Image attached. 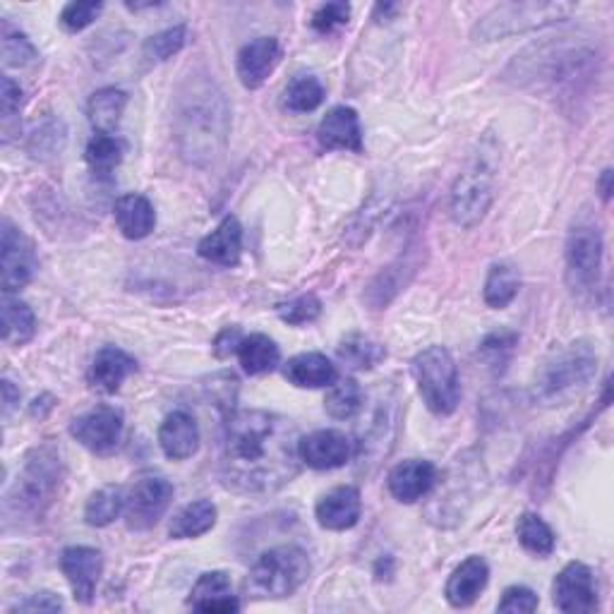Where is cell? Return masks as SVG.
<instances>
[{
    "instance_id": "cell-1",
    "label": "cell",
    "mask_w": 614,
    "mask_h": 614,
    "mask_svg": "<svg viewBox=\"0 0 614 614\" xmlns=\"http://www.w3.org/2000/svg\"><path fill=\"white\" fill-rule=\"evenodd\" d=\"M300 434L279 413L238 411L226 420L218 473L224 485L245 494H269L284 488L300 471Z\"/></svg>"
},
{
    "instance_id": "cell-2",
    "label": "cell",
    "mask_w": 614,
    "mask_h": 614,
    "mask_svg": "<svg viewBox=\"0 0 614 614\" xmlns=\"http://www.w3.org/2000/svg\"><path fill=\"white\" fill-rule=\"evenodd\" d=\"M175 142L190 166L207 168L226 152L231 135V109L214 80H190L175 111Z\"/></svg>"
},
{
    "instance_id": "cell-3",
    "label": "cell",
    "mask_w": 614,
    "mask_h": 614,
    "mask_svg": "<svg viewBox=\"0 0 614 614\" xmlns=\"http://www.w3.org/2000/svg\"><path fill=\"white\" fill-rule=\"evenodd\" d=\"M593 47L581 41H569V37L535 43L529 51L516 55V61L506 70V80L519 86H533L540 92L562 94L564 90H576V84L593 78L597 68Z\"/></svg>"
},
{
    "instance_id": "cell-4",
    "label": "cell",
    "mask_w": 614,
    "mask_h": 614,
    "mask_svg": "<svg viewBox=\"0 0 614 614\" xmlns=\"http://www.w3.org/2000/svg\"><path fill=\"white\" fill-rule=\"evenodd\" d=\"M65 478V463L61 451L53 444L37 447L27 457L22 473L12 490L6 494V521H37L47 514L55 502Z\"/></svg>"
},
{
    "instance_id": "cell-5",
    "label": "cell",
    "mask_w": 614,
    "mask_h": 614,
    "mask_svg": "<svg viewBox=\"0 0 614 614\" xmlns=\"http://www.w3.org/2000/svg\"><path fill=\"white\" fill-rule=\"evenodd\" d=\"M597 372V354L591 341H572L543 362L533 382V399L540 406H564L586 391Z\"/></svg>"
},
{
    "instance_id": "cell-6",
    "label": "cell",
    "mask_w": 614,
    "mask_h": 614,
    "mask_svg": "<svg viewBox=\"0 0 614 614\" xmlns=\"http://www.w3.org/2000/svg\"><path fill=\"white\" fill-rule=\"evenodd\" d=\"M497 178V147L490 150V140L480 144L465 168L451 187L449 214L461 228H475L492 207Z\"/></svg>"
},
{
    "instance_id": "cell-7",
    "label": "cell",
    "mask_w": 614,
    "mask_h": 614,
    "mask_svg": "<svg viewBox=\"0 0 614 614\" xmlns=\"http://www.w3.org/2000/svg\"><path fill=\"white\" fill-rule=\"evenodd\" d=\"M574 12V3H502L494 6L475 24L473 37L478 41H500L506 37L529 34L535 32V29L564 22Z\"/></svg>"
},
{
    "instance_id": "cell-8",
    "label": "cell",
    "mask_w": 614,
    "mask_h": 614,
    "mask_svg": "<svg viewBox=\"0 0 614 614\" xmlns=\"http://www.w3.org/2000/svg\"><path fill=\"white\" fill-rule=\"evenodd\" d=\"M603 231L593 218H579L566 236L564 245V265H566V286L579 298H591L601 286L603 274Z\"/></svg>"
},
{
    "instance_id": "cell-9",
    "label": "cell",
    "mask_w": 614,
    "mask_h": 614,
    "mask_svg": "<svg viewBox=\"0 0 614 614\" xmlns=\"http://www.w3.org/2000/svg\"><path fill=\"white\" fill-rule=\"evenodd\" d=\"M411 370L422 401L434 416H451L461 401L457 362L444 346H430L413 358Z\"/></svg>"
},
{
    "instance_id": "cell-10",
    "label": "cell",
    "mask_w": 614,
    "mask_h": 614,
    "mask_svg": "<svg viewBox=\"0 0 614 614\" xmlns=\"http://www.w3.org/2000/svg\"><path fill=\"white\" fill-rule=\"evenodd\" d=\"M310 576L307 552L296 545L272 548L259 554L247 576V591L259 597H288L294 595Z\"/></svg>"
},
{
    "instance_id": "cell-11",
    "label": "cell",
    "mask_w": 614,
    "mask_h": 614,
    "mask_svg": "<svg viewBox=\"0 0 614 614\" xmlns=\"http://www.w3.org/2000/svg\"><path fill=\"white\" fill-rule=\"evenodd\" d=\"M399 430V401L393 389H379L372 399V408L362 426L358 428L356 442V459L362 465V471H372V468L382 461L389 449L397 440Z\"/></svg>"
},
{
    "instance_id": "cell-12",
    "label": "cell",
    "mask_w": 614,
    "mask_h": 614,
    "mask_svg": "<svg viewBox=\"0 0 614 614\" xmlns=\"http://www.w3.org/2000/svg\"><path fill=\"white\" fill-rule=\"evenodd\" d=\"M173 502V485L164 475H142L125 494V523L130 531H150L164 519Z\"/></svg>"
},
{
    "instance_id": "cell-13",
    "label": "cell",
    "mask_w": 614,
    "mask_h": 614,
    "mask_svg": "<svg viewBox=\"0 0 614 614\" xmlns=\"http://www.w3.org/2000/svg\"><path fill=\"white\" fill-rule=\"evenodd\" d=\"M34 245L20 228H14L8 218H3V226H0V286H3V294L10 296L14 290H22L34 279Z\"/></svg>"
},
{
    "instance_id": "cell-14",
    "label": "cell",
    "mask_w": 614,
    "mask_h": 614,
    "mask_svg": "<svg viewBox=\"0 0 614 614\" xmlns=\"http://www.w3.org/2000/svg\"><path fill=\"white\" fill-rule=\"evenodd\" d=\"M125 420L115 406H96L70 422V434L94 454L106 457L121 444Z\"/></svg>"
},
{
    "instance_id": "cell-15",
    "label": "cell",
    "mask_w": 614,
    "mask_h": 614,
    "mask_svg": "<svg viewBox=\"0 0 614 614\" xmlns=\"http://www.w3.org/2000/svg\"><path fill=\"white\" fill-rule=\"evenodd\" d=\"M552 601L560 612L589 614L597 610V586L591 566L569 562L552 583Z\"/></svg>"
},
{
    "instance_id": "cell-16",
    "label": "cell",
    "mask_w": 614,
    "mask_h": 614,
    "mask_svg": "<svg viewBox=\"0 0 614 614\" xmlns=\"http://www.w3.org/2000/svg\"><path fill=\"white\" fill-rule=\"evenodd\" d=\"M298 454L315 471H334L356 457V442H350V437L339 430H317L300 437Z\"/></svg>"
},
{
    "instance_id": "cell-17",
    "label": "cell",
    "mask_w": 614,
    "mask_h": 614,
    "mask_svg": "<svg viewBox=\"0 0 614 614\" xmlns=\"http://www.w3.org/2000/svg\"><path fill=\"white\" fill-rule=\"evenodd\" d=\"M61 572L68 579L75 601L82 605H90L94 601L101 572H104V557H101V552L94 548H68L61 554Z\"/></svg>"
},
{
    "instance_id": "cell-18",
    "label": "cell",
    "mask_w": 614,
    "mask_h": 614,
    "mask_svg": "<svg viewBox=\"0 0 614 614\" xmlns=\"http://www.w3.org/2000/svg\"><path fill=\"white\" fill-rule=\"evenodd\" d=\"M282 61V43L274 37H257L238 51L236 72L245 90H259Z\"/></svg>"
},
{
    "instance_id": "cell-19",
    "label": "cell",
    "mask_w": 614,
    "mask_h": 614,
    "mask_svg": "<svg viewBox=\"0 0 614 614\" xmlns=\"http://www.w3.org/2000/svg\"><path fill=\"white\" fill-rule=\"evenodd\" d=\"M437 485V468L428 459H408L391 468L387 488L397 502L413 504Z\"/></svg>"
},
{
    "instance_id": "cell-20",
    "label": "cell",
    "mask_w": 614,
    "mask_h": 614,
    "mask_svg": "<svg viewBox=\"0 0 614 614\" xmlns=\"http://www.w3.org/2000/svg\"><path fill=\"white\" fill-rule=\"evenodd\" d=\"M362 500L354 485H341L327 492L315 506V516L321 529L327 531H348L360 521Z\"/></svg>"
},
{
    "instance_id": "cell-21",
    "label": "cell",
    "mask_w": 614,
    "mask_h": 614,
    "mask_svg": "<svg viewBox=\"0 0 614 614\" xmlns=\"http://www.w3.org/2000/svg\"><path fill=\"white\" fill-rule=\"evenodd\" d=\"M317 140L325 150H346V152H362V130L358 113L350 106H336L317 127Z\"/></svg>"
},
{
    "instance_id": "cell-22",
    "label": "cell",
    "mask_w": 614,
    "mask_h": 614,
    "mask_svg": "<svg viewBox=\"0 0 614 614\" xmlns=\"http://www.w3.org/2000/svg\"><path fill=\"white\" fill-rule=\"evenodd\" d=\"M490 581V566L488 562L478 557V554H473V557L463 560L454 572H451L449 581H447V589H444V595H447V603L451 607H471L480 593L485 591Z\"/></svg>"
},
{
    "instance_id": "cell-23",
    "label": "cell",
    "mask_w": 614,
    "mask_h": 614,
    "mask_svg": "<svg viewBox=\"0 0 614 614\" xmlns=\"http://www.w3.org/2000/svg\"><path fill=\"white\" fill-rule=\"evenodd\" d=\"M158 447L171 461H185L197 454L199 428L185 411H173L158 428Z\"/></svg>"
},
{
    "instance_id": "cell-24",
    "label": "cell",
    "mask_w": 614,
    "mask_h": 614,
    "mask_svg": "<svg viewBox=\"0 0 614 614\" xmlns=\"http://www.w3.org/2000/svg\"><path fill=\"white\" fill-rule=\"evenodd\" d=\"M202 259L218 267H236L243 253V228L236 216H226L209 236H204L197 245Z\"/></svg>"
},
{
    "instance_id": "cell-25",
    "label": "cell",
    "mask_w": 614,
    "mask_h": 614,
    "mask_svg": "<svg viewBox=\"0 0 614 614\" xmlns=\"http://www.w3.org/2000/svg\"><path fill=\"white\" fill-rule=\"evenodd\" d=\"M135 370H137V362L133 356H127L123 348L104 346L94 356L90 372H86V379H90V385L94 389L104 393H115Z\"/></svg>"
},
{
    "instance_id": "cell-26",
    "label": "cell",
    "mask_w": 614,
    "mask_h": 614,
    "mask_svg": "<svg viewBox=\"0 0 614 614\" xmlns=\"http://www.w3.org/2000/svg\"><path fill=\"white\" fill-rule=\"evenodd\" d=\"M187 605L197 612H212V614H228L238 612L241 603L233 595L231 579L224 572H207L202 574L193 591H190Z\"/></svg>"
},
{
    "instance_id": "cell-27",
    "label": "cell",
    "mask_w": 614,
    "mask_h": 614,
    "mask_svg": "<svg viewBox=\"0 0 614 614\" xmlns=\"http://www.w3.org/2000/svg\"><path fill=\"white\" fill-rule=\"evenodd\" d=\"M115 224H119L121 233L130 241L147 238L156 226V212L154 204L137 193L123 195L115 202Z\"/></svg>"
},
{
    "instance_id": "cell-28",
    "label": "cell",
    "mask_w": 614,
    "mask_h": 614,
    "mask_svg": "<svg viewBox=\"0 0 614 614\" xmlns=\"http://www.w3.org/2000/svg\"><path fill=\"white\" fill-rule=\"evenodd\" d=\"M284 377L290 385L300 389H321L336 382V368L327 356L300 354L286 362Z\"/></svg>"
},
{
    "instance_id": "cell-29",
    "label": "cell",
    "mask_w": 614,
    "mask_h": 614,
    "mask_svg": "<svg viewBox=\"0 0 614 614\" xmlns=\"http://www.w3.org/2000/svg\"><path fill=\"white\" fill-rule=\"evenodd\" d=\"M127 106V94L123 90H115V86H106V90H99L92 94L90 104H86V115H90V123L96 133H109L119 127L123 113Z\"/></svg>"
},
{
    "instance_id": "cell-30",
    "label": "cell",
    "mask_w": 614,
    "mask_h": 614,
    "mask_svg": "<svg viewBox=\"0 0 614 614\" xmlns=\"http://www.w3.org/2000/svg\"><path fill=\"white\" fill-rule=\"evenodd\" d=\"M216 525V506L209 500H197L183 506L178 514L171 519L168 533L175 540H193L209 533Z\"/></svg>"
},
{
    "instance_id": "cell-31",
    "label": "cell",
    "mask_w": 614,
    "mask_h": 614,
    "mask_svg": "<svg viewBox=\"0 0 614 614\" xmlns=\"http://www.w3.org/2000/svg\"><path fill=\"white\" fill-rule=\"evenodd\" d=\"M236 356L247 375H267L276 370V365H279L282 350L269 339V336L250 334L241 341Z\"/></svg>"
},
{
    "instance_id": "cell-32",
    "label": "cell",
    "mask_w": 614,
    "mask_h": 614,
    "mask_svg": "<svg viewBox=\"0 0 614 614\" xmlns=\"http://www.w3.org/2000/svg\"><path fill=\"white\" fill-rule=\"evenodd\" d=\"M0 315H3V341L8 346H24L34 339L37 317L27 303L6 296Z\"/></svg>"
},
{
    "instance_id": "cell-33",
    "label": "cell",
    "mask_w": 614,
    "mask_h": 614,
    "mask_svg": "<svg viewBox=\"0 0 614 614\" xmlns=\"http://www.w3.org/2000/svg\"><path fill=\"white\" fill-rule=\"evenodd\" d=\"M516 346H519L516 331H509V329L492 331L480 341L478 358L482 365H485V370H490L492 375H502L509 368L511 358H514Z\"/></svg>"
},
{
    "instance_id": "cell-34",
    "label": "cell",
    "mask_w": 614,
    "mask_h": 614,
    "mask_svg": "<svg viewBox=\"0 0 614 614\" xmlns=\"http://www.w3.org/2000/svg\"><path fill=\"white\" fill-rule=\"evenodd\" d=\"M339 360L354 370H372L387 358V348L362 334H348L339 344Z\"/></svg>"
},
{
    "instance_id": "cell-35",
    "label": "cell",
    "mask_w": 614,
    "mask_h": 614,
    "mask_svg": "<svg viewBox=\"0 0 614 614\" xmlns=\"http://www.w3.org/2000/svg\"><path fill=\"white\" fill-rule=\"evenodd\" d=\"M125 511V492L119 485H106L96 490L84 506V521L94 529L111 525Z\"/></svg>"
},
{
    "instance_id": "cell-36",
    "label": "cell",
    "mask_w": 614,
    "mask_h": 614,
    "mask_svg": "<svg viewBox=\"0 0 614 614\" xmlns=\"http://www.w3.org/2000/svg\"><path fill=\"white\" fill-rule=\"evenodd\" d=\"M521 290V276L511 265H492L485 279V288H482V298L494 310H502L509 303H514Z\"/></svg>"
},
{
    "instance_id": "cell-37",
    "label": "cell",
    "mask_w": 614,
    "mask_h": 614,
    "mask_svg": "<svg viewBox=\"0 0 614 614\" xmlns=\"http://www.w3.org/2000/svg\"><path fill=\"white\" fill-rule=\"evenodd\" d=\"M516 538L521 548L535 554V557H550L554 552V545H557V535L552 533V529L543 519L538 514H531V511H525V514L519 516Z\"/></svg>"
},
{
    "instance_id": "cell-38",
    "label": "cell",
    "mask_w": 614,
    "mask_h": 614,
    "mask_svg": "<svg viewBox=\"0 0 614 614\" xmlns=\"http://www.w3.org/2000/svg\"><path fill=\"white\" fill-rule=\"evenodd\" d=\"M362 389L356 382V379H339V382H334L325 397V411L334 418V420H350L356 418L362 411Z\"/></svg>"
},
{
    "instance_id": "cell-39",
    "label": "cell",
    "mask_w": 614,
    "mask_h": 614,
    "mask_svg": "<svg viewBox=\"0 0 614 614\" xmlns=\"http://www.w3.org/2000/svg\"><path fill=\"white\" fill-rule=\"evenodd\" d=\"M123 152L125 147L119 137L109 133H96L90 142H86L84 158L94 175H109L119 168V164L123 161Z\"/></svg>"
},
{
    "instance_id": "cell-40",
    "label": "cell",
    "mask_w": 614,
    "mask_h": 614,
    "mask_svg": "<svg viewBox=\"0 0 614 614\" xmlns=\"http://www.w3.org/2000/svg\"><path fill=\"white\" fill-rule=\"evenodd\" d=\"M325 96H327L325 84H321L313 75H300L286 86L284 109L294 111V113H310L321 106Z\"/></svg>"
},
{
    "instance_id": "cell-41",
    "label": "cell",
    "mask_w": 614,
    "mask_h": 614,
    "mask_svg": "<svg viewBox=\"0 0 614 614\" xmlns=\"http://www.w3.org/2000/svg\"><path fill=\"white\" fill-rule=\"evenodd\" d=\"M185 41H187V27L175 24V27L164 29V32H158V34H154L147 41H144L142 53L152 63H164V61H168V58H173L175 53L183 51Z\"/></svg>"
},
{
    "instance_id": "cell-42",
    "label": "cell",
    "mask_w": 614,
    "mask_h": 614,
    "mask_svg": "<svg viewBox=\"0 0 614 614\" xmlns=\"http://www.w3.org/2000/svg\"><path fill=\"white\" fill-rule=\"evenodd\" d=\"M65 147V127L61 121H47L39 125L32 140H29V152H32L37 158H47L61 154Z\"/></svg>"
},
{
    "instance_id": "cell-43",
    "label": "cell",
    "mask_w": 614,
    "mask_h": 614,
    "mask_svg": "<svg viewBox=\"0 0 614 614\" xmlns=\"http://www.w3.org/2000/svg\"><path fill=\"white\" fill-rule=\"evenodd\" d=\"M276 313H279V317L286 321V325L303 327V325H310V321H315L319 317L321 303L317 296L307 294V296H298L288 303H282L279 307H276Z\"/></svg>"
},
{
    "instance_id": "cell-44",
    "label": "cell",
    "mask_w": 614,
    "mask_h": 614,
    "mask_svg": "<svg viewBox=\"0 0 614 614\" xmlns=\"http://www.w3.org/2000/svg\"><path fill=\"white\" fill-rule=\"evenodd\" d=\"M39 58L34 43L29 41L22 32H12L6 29L3 32V63L8 68H27Z\"/></svg>"
},
{
    "instance_id": "cell-45",
    "label": "cell",
    "mask_w": 614,
    "mask_h": 614,
    "mask_svg": "<svg viewBox=\"0 0 614 614\" xmlns=\"http://www.w3.org/2000/svg\"><path fill=\"white\" fill-rule=\"evenodd\" d=\"M101 10H104V3H68L58 22H61L65 32L78 34L99 18Z\"/></svg>"
},
{
    "instance_id": "cell-46",
    "label": "cell",
    "mask_w": 614,
    "mask_h": 614,
    "mask_svg": "<svg viewBox=\"0 0 614 614\" xmlns=\"http://www.w3.org/2000/svg\"><path fill=\"white\" fill-rule=\"evenodd\" d=\"M348 20H350V6L348 3H327L313 14L310 24H313V29L317 34H331L334 29L348 24Z\"/></svg>"
},
{
    "instance_id": "cell-47",
    "label": "cell",
    "mask_w": 614,
    "mask_h": 614,
    "mask_svg": "<svg viewBox=\"0 0 614 614\" xmlns=\"http://www.w3.org/2000/svg\"><path fill=\"white\" fill-rule=\"evenodd\" d=\"M209 399L226 411V416L233 413V403H236V393H238V379L233 375H216L212 377V385H207Z\"/></svg>"
},
{
    "instance_id": "cell-48",
    "label": "cell",
    "mask_w": 614,
    "mask_h": 614,
    "mask_svg": "<svg viewBox=\"0 0 614 614\" xmlns=\"http://www.w3.org/2000/svg\"><path fill=\"white\" fill-rule=\"evenodd\" d=\"M540 605L538 595L525 589V586H511L504 591L500 605H497V610L500 612H511V614H523V612H535Z\"/></svg>"
},
{
    "instance_id": "cell-49",
    "label": "cell",
    "mask_w": 614,
    "mask_h": 614,
    "mask_svg": "<svg viewBox=\"0 0 614 614\" xmlns=\"http://www.w3.org/2000/svg\"><path fill=\"white\" fill-rule=\"evenodd\" d=\"M58 610H63V601L55 593H49V591L27 595L24 601L10 607V612H58Z\"/></svg>"
},
{
    "instance_id": "cell-50",
    "label": "cell",
    "mask_w": 614,
    "mask_h": 614,
    "mask_svg": "<svg viewBox=\"0 0 614 614\" xmlns=\"http://www.w3.org/2000/svg\"><path fill=\"white\" fill-rule=\"evenodd\" d=\"M22 106V90L20 84L12 78H3V86H0V111H3V119L10 121L14 113Z\"/></svg>"
},
{
    "instance_id": "cell-51",
    "label": "cell",
    "mask_w": 614,
    "mask_h": 614,
    "mask_svg": "<svg viewBox=\"0 0 614 614\" xmlns=\"http://www.w3.org/2000/svg\"><path fill=\"white\" fill-rule=\"evenodd\" d=\"M243 339H245V336L238 327H226L224 331H218V336L214 339L216 358H231L233 354H238Z\"/></svg>"
},
{
    "instance_id": "cell-52",
    "label": "cell",
    "mask_w": 614,
    "mask_h": 614,
    "mask_svg": "<svg viewBox=\"0 0 614 614\" xmlns=\"http://www.w3.org/2000/svg\"><path fill=\"white\" fill-rule=\"evenodd\" d=\"M20 397H22L20 389L14 387L10 379H3V418L6 420L12 416L14 408L20 406Z\"/></svg>"
},
{
    "instance_id": "cell-53",
    "label": "cell",
    "mask_w": 614,
    "mask_h": 614,
    "mask_svg": "<svg viewBox=\"0 0 614 614\" xmlns=\"http://www.w3.org/2000/svg\"><path fill=\"white\" fill-rule=\"evenodd\" d=\"M612 168H605L603 175H601V181H597V190H601V197L603 202H610L612 197Z\"/></svg>"
},
{
    "instance_id": "cell-54",
    "label": "cell",
    "mask_w": 614,
    "mask_h": 614,
    "mask_svg": "<svg viewBox=\"0 0 614 614\" xmlns=\"http://www.w3.org/2000/svg\"><path fill=\"white\" fill-rule=\"evenodd\" d=\"M156 6H161V3H156V0L154 3H127L130 10H147V8H156Z\"/></svg>"
}]
</instances>
